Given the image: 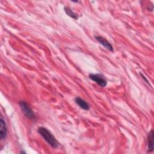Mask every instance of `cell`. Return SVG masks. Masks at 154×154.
<instances>
[{
	"label": "cell",
	"instance_id": "obj_3",
	"mask_svg": "<svg viewBox=\"0 0 154 154\" xmlns=\"http://www.w3.org/2000/svg\"><path fill=\"white\" fill-rule=\"evenodd\" d=\"M89 78L90 79L96 82L100 87H104L106 85V84H107L106 80L105 79V77L101 74L90 73L89 75Z\"/></svg>",
	"mask_w": 154,
	"mask_h": 154
},
{
	"label": "cell",
	"instance_id": "obj_7",
	"mask_svg": "<svg viewBox=\"0 0 154 154\" xmlns=\"http://www.w3.org/2000/svg\"><path fill=\"white\" fill-rule=\"evenodd\" d=\"M75 102L79 106L80 108L84 110H88L90 109L89 104L82 99L77 97L75 98Z\"/></svg>",
	"mask_w": 154,
	"mask_h": 154
},
{
	"label": "cell",
	"instance_id": "obj_9",
	"mask_svg": "<svg viewBox=\"0 0 154 154\" xmlns=\"http://www.w3.org/2000/svg\"><path fill=\"white\" fill-rule=\"evenodd\" d=\"M140 75H141V78L143 79V80H144V81H145L146 83H147L148 84H149V81H148V80H147V79L146 78V76H145L144 75H143L141 73H140Z\"/></svg>",
	"mask_w": 154,
	"mask_h": 154
},
{
	"label": "cell",
	"instance_id": "obj_2",
	"mask_svg": "<svg viewBox=\"0 0 154 154\" xmlns=\"http://www.w3.org/2000/svg\"><path fill=\"white\" fill-rule=\"evenodd\" d=\"M19 105H20V106L21 108V109H22L23 113L25 114V116L27 118H28L29 119H34V117H35L34 114L28 103H26L25 101H20L19 102Z\"/></svg>",
	"mask_w": 154,
	"mask_h": 154
},
{
	"label": "cell",
	"instance_id": "obj_6",
	"mask_svg": "<svg viewBox=\"0 0 154 154\" xmlns=\"http://www.w3.org/2000/svg\"><path fill=\"white\" fill-rule=\"evenodd\" d=\"M153 131L152 129L147 136V144L148 152H151L153 150Z\"/></svg>",
	"mask_w": 154,
	"mask_h": 154
},
{
	"label": "cell",
	"instance_id": "obj_1",
	"mask_svg": "<svg viewBox=\"0 0 154 154\" xmlns=\"http://www.w3.org/2000/svg\"><path fill=\"white\" fill-rule=\"evenodd\" d=\"M37 131L40 135L51 147L53 148H57L58 147V142L48 129L44 127H39Z\"/></svg>",
	"mask_w": 154,
	"mask_h": 154
},
{
	"label": "cell",
	"instance_id": "obj_5",
	"mask_svg": "<svg viewBox=\"0 0 154 154\" xmlns=\"http://www.w3.org/2000/svg\"><path fill=\"white\" fill-rule=\"evenodd\" d=\"M0 126H1V128H0V138L1 140H3L7 136V128L6 123L2 116L1 117V119H0Z\"/></svg>",
	"mask_w": 154,
	"mask_h": 154
},
{
	"label": "cell",
	"instance_id": "obj_8",
	"mask_svg": "<svg viewBox=\"0 0 154 154\" xmlns=\"http://www.w3.org/2000/svg\"><path fill=\"white\" fill-rule=\"evenodd\" d=\"M64 11L66 13V14L69 16L70 17L75 19H77L78 18V15L75 13L69 7H64Z\"/></svg>",
	"mask_w": 154,
	"mask_h": 154
},
{
	"label": "cell",
	"instance_id": "obj_4",
	"mask_svg": "<svg viewBox=\"0 0 154 154\" xmlns=\"http://www.w3.org/2000/svg\"><path fill=\"white\" fill-rule=\"evenodd\" d=\"M95 38H96V40H97L100 43V44L103 45L106 49H107L108 50H109L110 51H113L112 46L105 38H103L101 36H95Z\"/></svg>",
	"mask_w": 154,
	"mask_h": 154
}]
</instances>
